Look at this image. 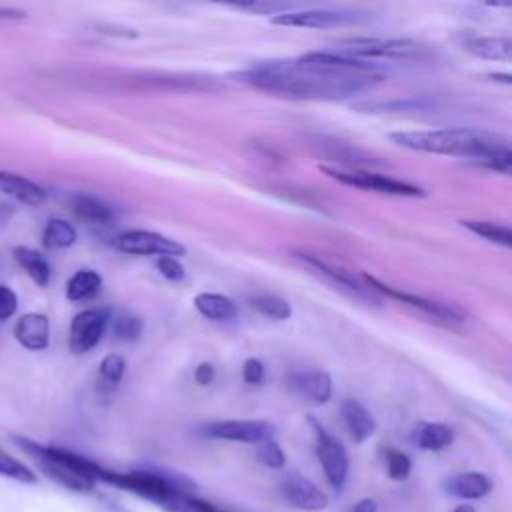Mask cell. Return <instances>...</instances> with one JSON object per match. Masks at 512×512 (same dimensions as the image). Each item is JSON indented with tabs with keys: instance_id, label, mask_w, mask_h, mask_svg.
Returning a JSON list of instances; mask_svg holds the SVG:
<instances>
[{
	"instance_id": "43",
	"label": "cell",
	"mask_w": 512,
	"mask_h": 512,
	"mask_svg": "<svg viewBox=\"0 0 512 512\" xmlns=\"http://www.w3.org/2000/svg\"><path fill=\"white\" fill-rule=\"evenodd\" d=\"M486 6H492V8H510L512 6V0H478Z\"/></svg>"
},
{
	"instance_id": "32",
	"label": "cell",
	"mask_w": 512,
	"mask_h": 512,
	"mask_svg": "<svg viewBox=\"0 0 512 512\" xmlns=\"http://www.w3.org/2000/svg\"><path fill=\"white\" fill-rule=\"evenodd\" d=\"M162 510L166 512H226L222 508H218L216 504L196 498L188 492H176L164 506Z\"/></svg>"
},
{
	"instance_id": "3",
	"label": "cell",
	"mask_w": 512,
	"mask_h": 512,
	"mask_svg": "<svg viewBox=\"0 0 512 512\" xmlns=\"http://www.w3.org/2000/svg\"><path fill=\"white\" fill-rule=\"evenodd\" d=\"M14 442L28 452L40 466V470L58 486L72 492H92L96 482H100L102 466L78 452L62 446L40 444L32 438L16 436Z\"/></svg>"
},
{
	"instance_id": "1",
	"label": "cell",
	"mask_w": 512,
	"mask_h": 512,
	"mask_svg": "<svg viewBox=\"0 0 512 512\" xmlns=\"http://www.w3.org/2000/svg\"><path fill=\"white\" fill-rule=\"evenodd\" d=\"M382 64L360 60L336 50L306 52L298 58L256 62L232 74L234 80L306 100H346L382 82Z\"/></svg>"
},
{
	"instance_id": "4",
	"label": "cell",
	"mask_w": 512,
	"mask_h": 512,
	"mask_svg": "<svg viewBox=\"0 0 512 512\" xmlns=\"http://www.w3.org/2000/svg\"><path fill=\"white\" fill-rule=\"evenodd\" d=\"M100 482L112 484L120 490H128L140 498H146L160 508L176 494L186 492V480L180 474L164 472V470H128V472H116L104 468L100 474Z\"/></svg>"
},
{
	"instance_id": "25",
	"label": "cell",
	"mask_w": 512,
	"mask_h": 512,
	"mask_svg": "<svg viewBox=\"0 0 512 512\" xmlns=\"http://www.w3.org/2000/svg\"><path fill=\"white\" fill-rule=\"evenodd\" d=\"M68 206L78 218L92 224H110L114 220V208L92 194H72Z\"/></svg>"
},
{
	"instance_id": "17",
	"label": "cell",
	"mask_w": 512,
	"mask_h": 512,
	"mask_svg": "<svg viewBox=\"0 0 512 512\" xmlns=\"http://www.w3.org/2000/svg\"><path fill=\"white\" fill-rule=\"evenodd\" d=\"M0 192L24 206H42L48 200V192L40 184L8 170H0Z\"/></svg>"
},
{
	"instance_id": "31",
	"label": "cell",
	"mask_w": 512,
	"mask_h": 512,
	"mask_svg": "<svg viewBox=\"0 0 512 512\" xmlns=\"http://www.w3.org/2000/svg\"><path fill=\"white\" fill-rule=\"evenodd\" d=\"M0 476L20 482V484H36L38 482L36 472L28 464L18 460L16 456L8 454L4 448H0Z\"/></svg>"
},
{
	"instance_id": "34",
	"label": "cell",
	"mask_w": 512,
	"mask_h": 512,
	"mask_svg": "<svg viewBox=\"0 0 512 512\" xmlns=\"http://www.w3.org/2000/svg\"><path fill=\"white\" fill-rule=\"evenodd\" d=\"M110 324H112V334L118 338V340H124V342H134L140 338L142 334V320L136 316V314H118V316H112L110 318Z\"/></svg>"
},
{
	"instance_id": "8",
	"label": "cell",
	"mask_w": 512,
	"mask_h": 512,
	"mask_svg": "<svg viewBox=\"0 0 512 512\" xmlns=\"http://www.w3.org/2000/svg\"><path fill=\"white\" fill-rule=\"evenodd\" d=\"M308 422H310L314 438H316L314 440L316 456L324 470V476L334 490H342V486L346 484V478H348V468H350L348 452H346L344 444L334 434H330L314 416H308Z\"/></svg>"
},
{
	"instance_id": "12",
	"label": "cell",
	"mask_w": 512,
	"mask_h": 512,
	"mask_svg": "<svg viewBox=\"0 0 512 512\" xmlns=\"http://www.w3.org/2000/svg\"><path fill=\"white\" fill-rule=\"evenodd\" d=\"M202 432L216 440L226 442H242V444H258L266 438H274L276 426L270 420H216L208 422Z\"/></svg>"
},
{
	"instance_id": "16",
	"label": "cell",
	"mask_w": 512,
	"mask_h": 512,
	"mask_svg": "<svg viewBox=\"0 0 512 512\" xmlns=\"http://www.w3.org/2000/svg\"><path fill=\"white\" fill-rule=\"evenodd\" d=\"M210 2L234 8V10H240V12L276 16V14H284V12L314 8V6L326 4L330 0H210Z\"/></svg>"
},
{
	"instance_id": "20",
	"label": "cell",
	"mask_w": 512,
	"mask_h": 512,
	"mask_svg": "<svg viewBox=\"0 0 512 512\" xmlns=\"http://www.w3.org/2000/svg\"><path fill=\"white\" fill-rule=\"evenodd\" d=\"M290 386L314 404H324L332 398V378L322 370L298 372L290 376Z\"/></svg>"
},
{
	"instance_id": "26",
	"label": "cell",
	"mask_w": 512,
	"mask_h": 512,
	"mask_svg": "<svg viewBox=\"0 0 512 512\" xmlns=\"http://www.w3.org/2000/svg\"><path fill=\"white\" fill-rule=\"evenodd\" d=\"M76 228L64 218H50L42 230V246L46 250H66L76 244Z\"/></svg>"
},
{
	"instance_id": "33",
	"label": "cell",
	"mask_w": 512,
	"mask_h": 512,
	"mask_svg": "<svg viewBox=\"0 0 512 512\" xmlns=\"http://www.w3.org/2000/svg\"><path fill=\"white\" fill-rule=\"evenodd\" d=\"M250 304L260 314H264L266 318H272V320H288L292 316V306L284 298H280V296L262 294V296L252 298Z\"/></svg>"
},
{
	"instance_id": "5",
	"label": "cell",
	"mask_w": 512,
	"mask_h": 512,
	"mask_svg": "<svg viewBox=\"0 0 512 512\" xmlns=\"http://www.w3.org/2000/svg\"><path fill=\"white\" fill-rule=\"evenodd\" d=\"M334 50L376 64L390 60H424L430 56L426 46L406 38H346L340 40Z\"/></svg>"
},
{
	"instance_id": "38",
	"label": "cell",
	"mask_w": 512,
	"mask_h": 512,
	"mask_svg": "<svg viewBox=\"0 0 512 512\" xmlns=\"http://www.w3.org/2000/svg\"><path fill=\"white\" fill-rule=\"evenodd\" d=\"M18 310V296L16 292L6 286V284H0V322H6L10 320Z\"/></svg>"
},
{
	"instance_id": "44",
	"label": "cell",
	"mask_w": 512,
	"mask_h": 512,
	"mask_svg": "<svg viewBox=\"0 0 512 512\" xmlns=\"http://www.w3.org/2000/svg\"><path fill=\"white\" fill-rule=\"evenodd\" d=\"M488 78H492L494 82L498 80V82H504V84H510V74H488Z\"/></svg>"
},
{
	"instance_id": "11",
	"label": "cell",
	"mask_w": 512,
	"mask_h": 512,
	"mask_svg": "<svg viewBox=\"0 0 512 512\" xmlns=\"http://www.w3.org/2000/svg\"><path fill=\"white\" fill-rule=\"evenodd\" d=\"M364 282L376 292V294H382V296H388V298H394L398 302H404L406 306H412V308H418L420 312L436 318V320H442V322H460L464 320L466 312L462 308H458L456 304H446V302H438V300H432V298H426V296H420V294H410V292H402V290H396L388 284H384L382 280L374 278L372 274H362Z\"/></svg>"
},
{
	"instance_id": "9",
	"label": "cell",
	"mask_w": 512,
	"mask_h": 512,
	"mask_svg": "<svg viewBox=\"0 0 512 512\" xmlns=\"http://www.w3.org/2000/svg\"><path fill=\"white\" fill-rule=\"evenodd\" d=\"M112 310L108 306H96L86 308L78 312L70 320V332H68V348L72 354H86L90 352L106 334L110 326Z\"/></svg>"
},
{
	"instance_id": "45",
	"label": "cell",
	"mask_w": 512,
	"mask_h": 512,
	"mask_svg": "<svg viewBox=\"0 0 512 512\" xmlns=\"http://www.w3.org/2000/svg\"><path fill=\"white\" fill-rule=\"evenodd\" d=\"M8 214H12V206L8 202L0 200V216H8Z\"/></svg>"
},
{
	"instance_id": "24",
	"label": "cell",
	"mask_w": 512,
	"mask_h": 512,
	"mask_svg": "<svg viewBox=\"0 0 512 512\" xmlns=\"http://www.w3.org/2000/svg\"><path fill=\"white\" fill-rule=\"evenodd\" d=\"M194 308L208 320L228 322L238 316L236 302L220 292H198L194 296Z\"/></svg>"
},
{
	"instance_id": "13",
	"label": "cell",
	"mask_w": 512,
	"mask_h": 512,
	"mask_svg": "<svg viewBox=\"0 0 512 512\" xmlns=\"http://www.w3.org/2000/svg\"><path fill=\"white\" fill-rule=\"evenodd\" d=\"M280 494L296 510L318 512L328 506V496L312 480L298 474H290L282 480Z\"/></svg>"
},
{
	"instance_id": "35",
	"label": "cell",
	"mask_w": 512,
	"mask_h": 512,
	"mask_svg": "<svg viewBox=\"0 0 512 512\" xmlns=\"http://www.w3.org/2000/svg\"><path fill=\"white\" fill-rule=\"evenodd\" d=\"M256 458L258 462H262L266 468H272V470H280L286 464L284 450L274 438H266L256 444Z\"/></svg>"
},
{
	"instance_id": "37",
	"label": "cell",
	"mask_w": 512,
	"mask_h": 512,
	"mask_svg": "<svg viewBox=\"0 0 512 512\" xmlns=\"http://www.w3.org/2000/svg\"><path fill=\"white\" fill-rule=\"evenodd\" d=\"M156 270L170 282H182L184 276H186V270L184 266L180 264L178 256H172V254H162V256H156Z\"/></svg>"
},
{
	"instance_id": "39",
	"label": "cell",
	"mask_w": 512,
	"mask_h": 512,
	"mask_svg": "<svg viewBox=\"0 0 512 512\" xmlns=\"http://www.w3.org/2000/svg\"><path fill=\"white\" fill-rule=\"evenodd\" d=\"M242 380L246 384H260L264 380V366L258 358H246L242 366Z\"/></svg>"
},
{
	"instance_id": "40",
	"label": "cell",
	"mask_w": 512,
	"mask_h": 512,
	"mask_svg": "<svg viewBox=\"0 0 512 512\" xmlns=\"http://www.w3.org/2000/svg\"><path fill=\"white\" fill-rule=\"evenodd\" d=\"M214 376H216V368L210 364V362H200L196 368H194V382L198 386H208L214 382Z\"/></svg>"
},
{
	"instance_id": "30",
	"label": "cell",
	"mask_w": 512,
	"mask_h": 512,
	"mask_svg": "<svg viewBox=\"0 0 512 512\" xmlns=\"http://www.w3.org/2000/svg\"><path fill=\"white\" fill-rule=\"evenodd\" d=\"M464 228H468L472 234L494 242L502 248H510L512 246V230L504 224H496V222H486V220H462L460 222Z\"/></svg>"
},
{
	"instance_id": "36",
	"label": "cell",
	"mask_w": 512,
	"mask_h": 512,
	"mask_svg": "<svg viewBox=\"0 0 512 512\" xmlns=\"http://www.w3.org/2000/svg\"><path fill=\"white\" fill-rule=\"evenodd\" d=\"M384 460H386L388 476H390L392 480L402 482V480H406V478L410 476V472H412V460H410L404 452H400V450H396V448H386V450H384Z\"/></svg>"
},
{
	"instance_id": "7",
	"label": "cell",
	"mask_w": 512,
	"mask_h": 512,
	"mask_svg": "<svg viewBox=\"0 0 512 512\" xmlns=\"http://www.w3.org/2000/svg\"><path fill=\"white\" fill-rule=\"evenodd\" d=\"M322 172L326 176H330L332 180L344 184V186H352V188H360V190H372L378 194H388V196H406V198H422L426 196V192L406 180L400 178H392L386 174H378V172H370L364 168H344V166H322Z\"/></svg>"
},
{
	"instance_id": "42",
	"label": "cell",
	"mask_w": 512,
	"mask_h": 512,
	"mask_svg": "<svg viewBox=\"0 0 512 512\" xmlns=\"http://www.w3.org/2000/svg\"><path fill=\"white\" fill-rule=\"evenodd\" d=\"M24 18H26V12H24V10L0 6V20H24Z\"/></svg>"
},
{
	"instance_id": "28",
	"label": "cell",
	"mask_w": 512,
	"mask_h": 512,
	"mask_svg": "<svg viewBox=\"0 0 512 512\" xmlns=\"http://www.w3.org/2000/svg\"><path fill=\"white\" fill-rule=\"evenodd\" d=\"M126 372V360L122 354L118 352H110L102 358L100 366H98V382L96 388L102 394H110L116 390V386L120 384L122 376Z\"/></svg>"
},
{
	"instance_id": "18",
	"label": "cell",
	"mask_w": 512,
	"mask_h": 512,
	"mask_svg": "<svg viewBox=\"0 0 512 512\" xmlns=\"http://www.w3.org/2000/svg\"><path fill=\"white\" fill-rule=\"evenodd\" d=\"M446 494L458 500H480L492 492V480L484 472H458L442 482Z\"/></svg>"
},
{
	"instance_id": "46",
	"label": "cell",
	"mask_w": 512,
	"mask_h": 512,
	"mask_svg": "<svg viewBox=\"0 0 512 512\" xmlns=\"http://www.w3.org/2000/svg\"><path fill=\"white\" fill-rule=\"evenodd\" d=\"M452 512H476L470 504H460V506H456Z\"/></svg>"
},
{
	"instance_id": "29",
	"label": "cell",
	"mask_w": 512,
	"mask_h": 512,
	"mask_svg": "<svg viewBox=\"0 0 512 512\" xmlns=\"http://www.w3.org/2000/svg\"><path fill=\"white\" fill-rule=\"evenodd\" d=\"M366 112H424L434 108V100L426 96H410L402 100H386V102H370L358 106Z\"/></svg>"
},
{
	"instance_id": "10",
	"label": "cell",
	"mask_w": 512,
	"mask_h": 512,
	"mask_svg": "<svg viewBox=\"0 0 512 512\" xmlns=\"http://www.w3.org/2000/svg\"><path fill=\"white\" fill-rule=\"evenodd\" d=\"M110 244L132 256H162V254H172V256H184L186 248L184 244L162 236L152 230H126L116 234Z\"/></svg>"
},
{
	"instance_id": "15",
	"label": "cell",
	"mask_w": 512,
	"mask_h": 512,
	"mask_svg": "<svg viewBox=\"0 0 512 512\" xmlns=\"http://www.w3.org/2000/svg\"><path fill=\"white\" fill-rule=\"evenodd\" d=\"M14 340L30 352H42L50 344V320L42 312H26L14 324Z\"/></svg>"
},
{
	"instance_id": "22",
	"label": "cell",
	"mask_w": 512,
	"mask_h": 512,
	"mask_svg": "<svg viewBox=\"0 0 512 512\" xmlns=\"http://www.w3.org/2000/svg\"><path fill=\"white\" fill-rule=\"evenodd\" d=\"M12 258L14 262L28 274V278L40 286V288H46L50 284V278H52V268L48 264V260L44 258V254L36 248H30V246H16L12 250Z\"/></svg>"
},
{
	"instance_id": "21",
	"label": "cell",
	"mask_w": 512,
	"mask_h": 512,
	"mask_svg": "<svg viewBox=\"0 0 512 512\" xmlns=\"http://www.w3.org/2000/svg\"><path fill=\"white\" fill-rule=\"evenodd\" d=\"M410 442L428 452H438L454 442V430L442 422H418L410 430Z\"/></svg>"
},
{
	"instance_id": "6",
	"label": "cell",
	"mask_w": 512,
	"mask_h": 512,
	"mask_svg": "<svg viewBox=\"0 0 512 512\" xmlns=\"http://www.w3.org/2000/svg\"><path fill=\"white\" fill-rule=\"evenodd\" d=\"M276 26L286 28H344V26H356L370 20V12L360 8H328V6H314L294 12L276 14L270 18Z\"/></svg>"
},
{
	"instance_id": "14",
	"label": "cell",
	"mask_w": 512,
	"mask_h": 512,
	"mask_svg": "<svg viewBox=\"0 0 512 512\" xmlns=\"http://www.w3.org/2000/svg\"><path fill=\"white\" fill-rule=\"evenodd\" d=\"M296 256H298L302 262H306L310 268H314L316 272L328 276L330 280H334V282L340 284L342 288H346V290H350L352 294H356L358 298H362V300H366V302H374V304L378 302L376 292H374L364 280H358V278H356L352 272H348L346 268H342V266H338V264H330V262H326V260L314 256V254H308V252H298Z\"/></svg>"
},
{
	"instance_id": "41",
	"label": "cell",
	"mask_w": 512,
	"mask_h": 512,
	"mask_svg": "<svg viewBox=\"0 0 512 512\" xmlns=\"http://www.w3.org/2000/svg\"><path fill=\"white\" fill-rule=\"evenodd\" d=\"M350 512H378V504L374 498H360Z\"/></svg>"
},
{
	"instance_id": "23",
	"label": "cell",
	"mask_w": 512,
	"mask_h": 512,
	"mask_svg": "<svg viewBox=\"0 0 512 512\" xmlns=\"http://www.w3.org/2000/svg\"><path fill=\"white\" fill-rule=\"evenodd\" d=\"M462 46L484 60L508 62L512 58V40L508 36H470L462 40Z\"/></svg>"
},
{
	"instance_id": "2",
	"label": "cell",
	"mask_w": 512,
	"mask_h": 512,
	"mask_svg": "<svg viewBox=\"0 0 512 512\" xmlns=\"http://www.w3.org/2000/svg\"><path fill=\"white\" fill-rule=\"evenodd\" d=\"M396 146L426 152L470 158L490 170L510 174L512 152L500 134L476 128H430V130H398L388 136Z\"/></svg>"
},
{
	"instance_id": "19",
	"label": "cell",
	"mask_w": 512,
	"mask_h": 512,
	"mask_svg": "<svg viewBox=\"0 0 512 512\" xmlns=\"http://www.w3.org/2000/svg\"><path fill=\"white\" fill-rule=\"evenodd\" d=\"M340 414H342V420L346 424V430L348 434L352 436L354 442H364L368 440L370 436H374L378 424H376V418L370 414V410L354 400V398H348L342 402V408H340Z\"/></svg>"
},
{
	"instance_id": "27",
	"label": "cell",
	"mask_w": 512,
	"mask_h": 512,
	"mask_svg": "<svg viewBox=\"0 0 512 512\" xmlns=\"http://www.w3.org/2000/svg\"><path fill=\"white\" fill-rule=\"evenodd\" d=\"M100 286H102V276L96 270H90V268L76 270L66 282V298L70 302L92 298L100 290Z\"/></svg>"
}]
</instances>
